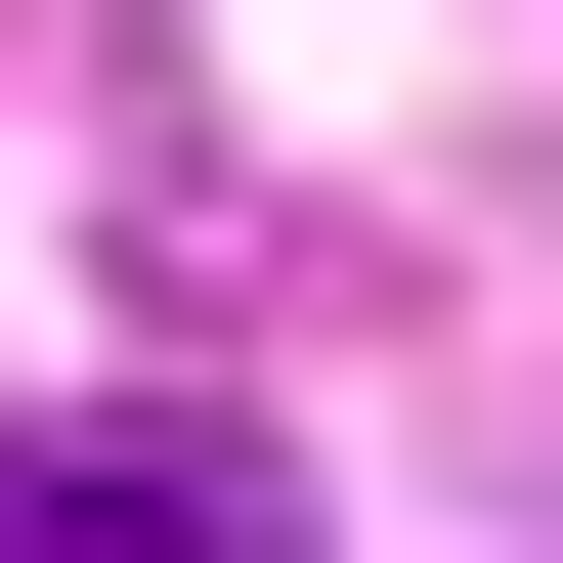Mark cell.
Returning a JSON list of instances; mask_svg holds the SVG:
<instances>
[{
  "label": "cell",
  "mask_w": 563,
  "mask_h": 563,
  "mask_svg": "<svg viewBox=\"0 0 563 563\" xmlns=\"http://www.w3.org/2000/svg\"><path fill=\"white\" fill-rule=\"evenodd\" d=\"M0 563H303L261 433H0Z\"/></svg>",
  "instance_id": "6da1fadb"
}]
</instances>
